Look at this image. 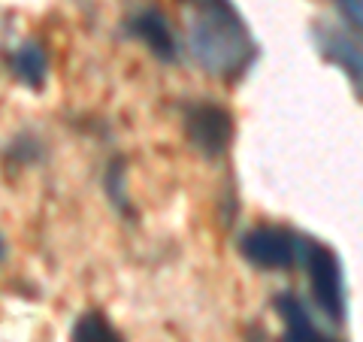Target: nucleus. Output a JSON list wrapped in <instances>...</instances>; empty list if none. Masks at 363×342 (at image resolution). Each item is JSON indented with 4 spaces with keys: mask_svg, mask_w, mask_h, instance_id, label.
Wrapping results in <instances>:
<instances>
[{
    "mask_svg": "<svg viewBox=\"0 0 363 342\" xmlns=\"http://www.w3.org/2000/svg\"><path fill=\"white\" fill-rule=\"evenodd\" d=\"M185 136L200 155L218 158L233 140V116L218 104H188L185 106Z\"/></svg>",
    "mask_w": 363,
    "mask_h": 342,
    "instance_id": "4",
    "label": "nucleus"
},
{
    "mask_svg": "<svg viewBox=\"0 0 363 342\" xmlns=\"http://www.w3.org/2000/svg\"><path fill=\"white\" fill-rule=\"evenodd\" d=\"M9 70L18 79L21 85H28L33 91H40L45 82V73H49V58H45V49L37 40L21 43L18 49L9 55Z\"/></svg>",
    "mask_w": 363,
    "mask_h": 342,
    "instance_id": "8",
    "label": "nucleus"
},
{
    "mask_svg": "<svg viewBox=\"0 0 363 342\" xmlns=\"http://www.w3.org/2000/svg\"><path fill=\"white\" fill-rule=\"evenodd\" d=\"M336 4H339V9H342L348 25L363 33V0H336Z\"/></svg>",
    "mask_w": 363,
    "mask_h": 342,
    "instance_id": "10",
    "label": "nucleus"
},
{
    "mask_svg": "<svg viewBox=\"0 0 363 342\" xmlns=\"http://www.w3.org/2000/svg\"><path fill=\"white\" fill-rule=\"evenodd\" d=\"M70 342H124L121 333L106 321L104 312H82L73 321L70 330Z\"/></svg>",
    "mask_w": 363,
    "mask_h": 342,
    "instance_id": "9",
    "label": "nucleus"
},
{
    "mask_svg": "<svg viewBox=\"0 0 363 342\" xmlns=\"http://www.w3.org/2000/svg\"><path fill=\"white\" fill-rule=\"evenodd\" d=\"M124 170L121 167H112L109 173H106V191L112 194V200L118 203V206H124Z\"/></svg>",
    "mask_w": 363,
    "mask_h": 342,
    "instance_id": "11",
    "label": "nucleus"
},
{
    "mask_svg": "<svg viewBox=\"0 0 363 342\" xmlns=\"http://www.w3.org/2000/svg\"><path fill=\"white\" fill-rule=\"evenodd\" d=\"M130 33L136 40L145 43L157 61H176V37H173V28L167 25V18L157 13V9H143L130 18Z\"/></svg>",
    "mask_w": 363,
    "mask_h": 342,
    "instance_id": "6",
    "label": "nucleus"
},
{
    "mask_svg": "<svg viewBox=\"0 0 363 342\" xmlns=\"http://www.w3.org/2000/svg\"><path fill=\"white\" fill-rule=\"evenodd\" d=\"M276 312L281 315V324H285L281 342H336V339L324 336L321 330L315 327L309 312H306V306L294 297V294H281V297H276Z\"/></svg>",
    "mask_w": 363,
    "mask_h": 342,
    "instance_id": "7",
    "label": "nucleus"
},
{
    "mask_svg": "<svg viewBox=\"0 0 363 342\" xmlns=\"http://www.w3.org/2000/svg\"><path fill=\"white\" fill-rule=\"evenodd\" d=\"M309 276V288L315 303L330 321L342 324L345 318V279H342V264L333 255V248L318 243L312 236H300V264Z\"/></svg>",
    "mask_w": 363,
    "mask_h": 342,
    "instance_id": "2",
    "label": "nucleus"
},
{
    "mask_svg": "<svg viewBox=\"0 0 363 342\" xmlns=\"http://www.w3.org/2000/svg\"><path fill=\"white\" fill-rule=\"evenodd\" d=\"M312 37H315V45H318V52H321V58L336 64L339 70L345 73L351 88H354V94L363 100V45L351 37V33H345L342 28L324 25V21L315 25Z\"/></svg>",
    "mask_w": 363,
    "mask_h": 342,
    "instance_id": "5",
    "label": "nucleus"
},
{
    "mask_svg": "<svg viewBox=\"0 0 363 342\" xmlns=\"http://www.w3.org/2000/svg\"><path fill=\"white\" fill-rule=\"evenodd\" d=\"M240 252L257 270H291L300 264V233L285 227H252L240 239Z\"/></svg>",
    "mask_w": 363,
    "mask_h": 342,
    "instance_id": "3",
    "label": "nucleus"
},
{
    "mask_svg": "<svg viewBox=\"0 0 363 342\" xmlns=\"http://www.w3.org/2000/svg\"><path fill=\"white\" fill-rule=\"evenodd\" d=\"M188 49L215 79L233 82L257 58V45L230 0H182Z\"/></svg>",
    "mask_w": 363,
    "mask_h": 342,
    "instance_id": "1",
    "label": "nucleus"
}]
</instances>
